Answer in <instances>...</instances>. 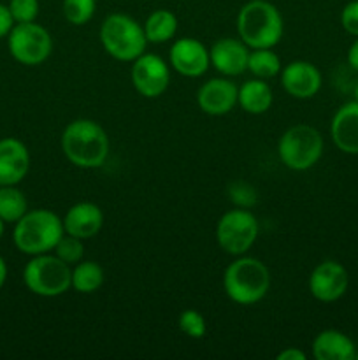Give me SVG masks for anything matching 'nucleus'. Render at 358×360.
Masks as SVG:
<instances>
[{
    "instance_id": "nucleus-14",
    "label": "nucleus",
    "mask_w": 358,
    "mask_h": 360,
    "mask_svg": "<svg viewBox=\"0 0 358 360\" xmlns=\"http://www.w3.org/2000/svg\"><path fill=\"white\" fill-rule=\"evenodd\" d=\"M239 86L227 77H213L197 91V104L206 115L223 116L237 105Z\"/></svg>"
},
{
    "instance_id": "nucleus-27",
    "label": "nucleus",
    "mask_w": 358,
    "mask_h": 360,
    "mask_svg": "<svg viewBox=\"0 0 358 360\" xmlns=\"http://www.w3.org/2000/svg\"><path fill=\"white\" fill-rule=\"evenodd\" d=\"M179 329L183 330V334H186L192 340H200V338L206 336L207 333V323L204 319L202 313H199L197 309H185V311L179 315L178 319Z\"/></svg>"
},
{
    "instance_id": "nucleus-32",
    "label": "nucleus",
    "mask_w": 358,
    "mask_h": 360,
    "mask_svg": "<svg viewBox=\"0 0 358 360\" xmlns=\"http://www.w3.org/2000/svg\"><path fill=\"white\" fill-rule=\"evenodd\" d=\"M277 360H305V354L298 348H284L277 354Z\"/></svg>"
},
{
    "instance_id": "nucleus-2",
    "label": "nucleus",
    "mask_w": 358,
    "mask_h": 360,
    "mask_svg": "<svg viewBox=\"0 0 358 360\" xmlns=\"http://www.w3.org/2000/svg\"><path fill=\"white\" fill-rule=\"evenodd\" d=\"M284 32L283 16L267 0H249L239 9L237 34L249 49L274 48Z\"/></svg>"
},
{
    "instance_id": "nucleus-11",
    "label": "nucleus",
    "mask_w": 358,
    "mask_h": 360,
    "mask_svg": "<svg viewBox=\"0 0 358 360\" xmlns=\"http://www.w3.org/2000/svg\"><path fill=\"white\" fill-rule=\"evenodd\" d=\"M350 274L337 260H323L309 276V292L319 302H336L346 294Z\"/></svg>"
},
{
    "instance_id": "nucleus-23",
    "label": "nucleus",
    "mask_w": 358,
    "mask_h": 360,
    "mask_svg": "<svg viewBox=\"0 0 358 360\" xmlns=\"http://www.w3.org/2000/svg\"><path fill=\"white\" fill-rule=\"evenodd\" d=\"M27 211V197L16 185L0 186V218L6 224H16Z\"/></svg>"
},
{
    "instance_id": "nucleus-37",
    "label": "nucleus",
    "mask_w": 358,
    "mask_h": 360,
    "mask_svg": "<svg viewBox=\"0 0 358 360\" xmlns=\"http://www.w3.org/2000/svg\"><path fill=\"white\" fill-rule=\"evenodd\" d=\"M357 360H358V350H357Z\"/></svg>"
},
{
    "instance_id": "nucleus-20",
    "label": "nucleus",
    "mask_w": 358,
    "mask_h": 360,
    "mask_svg": "<svg viewBox=\"0 0 358 360\" xmlns=\"http://www.w3.org/2000/svg\"><path fill=\"white\" fill-rule=\"evenodd\" d=\"M272 90L265 79H249L239 86L237 105L249 115H262L272 105Z\"/></svg>"
},
{
    "instance_id": "nucleus-9",
    "label": "nucleus",
    "mask_w": 358,
    "mask_h": 360,
    "mask_svg": "<svg viewBox=\"0 0 358 360\" xmlns=\"http://www.w3.org/2000/svg\"><path fill=\"white\" fill-rule=\"evenodd\" d=\"M7 48L11 56L21 65H41L51 55L53 39L49 32L35 21L14 23L7 35Z\"/></svg>"
},
{
    "instance_id": "nucleus-25",
    "label": "nucleus",
    "mask_w": 358,
    "mask_h": 360,
    "mask_svg": "<svg viewBox=\"0 0 358 360\" xmlns=\"http://www.w3.org/2000/svg\"><path fill=\"white\" fill-rule=\"evenodd\" d=\"M63 16L70 25H86L93 18L97 0H63Z\"/></svg>"
},
{
    "instance_id": "nucleus-5",
    "label": "nucleus",
    "mask_w": 358,
    "mask_h": 360,
    "mask_svg": "<svg viewBox=\"0 0 358 360\" xmlns=\"http://www.w3.org/2000/svg\"><path fill=\"white\" fill-rule=\"evenodd\" d=\"M100 42L105 53L119 62H133L150 44L142 25L123 13H112L102 21Z\"/></svg>"
},
{
    "instance_id": "nucleus-19",
    "label": "nucleus",
    "mask_w": 358,
    "mask_h": 360,
    "mask_svg": "<svg viewBox=\"0 0 358 360\" xmlns=\"http://www.w3.org/2000/svg\"><path fill=\"white\" fill-rule=\"evenodd\" d=\"M312 357L316 360H354L357 347L353 340L337 329H325L312 341Z\"/></svg>"
},
{
    "instance_id": "nucleus-22",
    "label": "nucleus",
    "mask_w": 358,
    "mask_h": 360,
    "mask_svg": "<svg viewBox=\"0 0 358 360\" xmlns=\"http://www.w3.org/2000/svg\"><path fill=\"white\" fill-rule=\"evenodd\" d=\"M104 283V269L93 260H81L72 266V288L79 294H93Z\"/></svg>"
},
{
    "instance_id": "nucleus-6",
    "label": "nucleus",
    "mask_w": 358,
    "mask_h": 360,
    "mask_svg": "<svg viewBox=\"0 0 358 360\" xmlns=\"http://www.w3.org/2000/svg\"><path fill=\"white\" fill-rule=\"evenodd\" d=\"M23 283L39 297H58L72 288V267L55 253L34 255L23 269Z\"/></svg>"
},
{
    "instance_id": "nucleus-16",
    "label": "nucleus",
    "mask_w": 358,
    "mask_h": 360,
    "mask_svg": "<svg viewBox=\"0 0 358 360\" xmlns=\"http://www.w3.org/2000/svg\"><path fill=\"white\" fill-rule=\"evenodd\" d=\"M30 171V151L16 137L0 139V186L18 185Z\"/></svg>"
},
{
    "instance_id": "nucleus-3",
    "label": "nucleus",
    "mask_w": 358,
    "mask_h": 360,
    "mask_svg": "<svg viewBox=\"0 0 358 360\" xmlns=\"http://www.w3.org/2000/svg\"><path fill=\"white\" fill-rule=\"evenodd\" d=\"M63 234V220L58 214L49 210H32L14 224L13 241L21 253L34 257L51 253Z\"/></svg>"
},
{
    "instance_id": "nucleus-12",
    "label": "nucleus",
    "mask_w": 358,
    "mask_h": 360,
    "mask_svg": "<svg viewBox=\"0 0 358 360\" xmlns=\"http://www.w3.org/2000/svg\"><path fill=\"white\" fill-rule=\"evenodd\" d=\"M168 65L185 77H200L211 67L209 49L199 39L181 37L171 46Z\"/></svg>"
},
{
    "instance_id": "nucleus-18",
    "label": "nucleus",
    "mask_w": 358,
    "mask_h": 360,
    "mask_svg": "<svg viewBox=\"0 0 358 360\" xmlns=\"http://www.w3.org/2000/svg\"><path fill=\"white\" fill-rule=\"evenodd\" d=\"M330 136L337 150L347 155H358V102L340 105L330 123Z\"/></svg>"
},
{
    "instance_id": "nucleus-1",
    "label": "nucleus",
    "mask_w": 358,
    "mask_h": 360,
    "mask_svg": "<svg viewBox=\"0 0 358 360\" xmlns=\"http://www.w3.org/2000/svg\"><path fill=\"white\" fill-rule=\"evenodd\" d=\"M62 151L70 164L81 169H97L104 165L109 155V137L97 122L79 118L63 129Z\"/></svg>"
},
{
    "instance_id": "nucleus-15",
    "label": "nucleus",
    "mask_w": 358,
    "mask_h": 360,
    "mask_svg": "<svg viewBox=\"0 0 358 360\" xmlns=\"http://www.w3.org/2000/svg\"><path fill=\"white\" fill-rule=\"evenodd\" d=\"M211 65L225 77L241 76L248 70L249 48L235 37H221L209 48Z\"/></svg>"
},
{
    "instance_id": "nucleus-31",
    "label": "nucleus",
    "mask_w": 358,
    "mask_h": 360,
    "mask_svg": "<svg viewBox=\"0 0 358 360\" xmlns=\"http://www.w3.org/2000/svg\"><path fill=\"white\" fill-rule=\"evenodd\" d=\"M13 27H14V20L13 16H11L9 7L0 4V39L7 37L9 32L13 30Z\"/></svg>"
},
{
    "instance_id": "nucleus-21",
    "label": "nucleus",
    "mask_w": 358,
    "mask_h": 360,
    "mask_svg": "<svg viewBox=\"0 0 358 360\" xmlns=\"http://www.w3.org/2000/svg\"><path fill=\"white\" fill-rule=\"evenodd\" d=\"M178 16L168 9L153 11L142 25L147 42L151 44H164V42L172 41L178 34Z\"/></svg>"
},
{
    "instance_id": "nucleus-10",
    "label": "nucleus",
    "mask_w": 358,
    "mask_h": 360,
    "mask_svg": "<svg viewBox=\"0 0 358 360\" xmlns=\"http://www.w3.org/2000/svg\"><path fill=\"white\" fill-rule=\"evenodd\" d=\"M130 79L137 94L146 98H157L164 95L171 84V67L161 56L142 53L132 62Z\"/></svg>"
},
{
    "instance_id": "nucleus-28",
    "label": "nucleus",
    "mask_w": 358,
    "mask_h": 360,
    "mask_svg": "<svg viewBox=\"0 0 358 360\" xmlns=\"http://www.w3.org/2000/svg\"><path fill=\"white\" fill-rule=\"evenodd\" d=\"M7 7L14 23H30L39 16V0H9Z\"/></svg>"
},
{
    "instance_id": "nucleus-36",
    "label": "nucleus",
    "mask_w": 358,
    "mask_h": 360,
    "mask_svg": "<svg viewBox=\"0 0 358 360\" xmlns=\"http://www.w3.org/2000/svg\"><path fill=\"white\" fill-rule=\"evenodd\" d=\"M353 101L358 102V83L354 84V90H353Z\"/></svg>"
},
{
    "instance_id": "nucleus-13",
    "label": "nucleus",
    "mask_w": 358,
    "mask_h": 360,
    "mask_svg": "<svg viewBox=\"0 0 358 360\" xmlns=\"http://www.w3.org/2000/svg\"><path fill=\"white\" fill-rule=\"evenodd\" d=\"M281 84L284 91L295 98H312L319 91L323 83L318 67L305 60H295L281 69Z\"/></svg>"
},
{
    "instance_id": "nucleus-8",
    "label": "nucleus",
    "mask_w": 358,
    "mask_h": 360,
    "mask_svg": "<svg viewBox=\"0 0 358 360\" xmlns=\"http://www.w3.org/2000/svg\"><path fill=\"white\" fill-rule=\"evenodd\" d=\"M258 238V221L246 207L227 211L218 220L216 241L228 255H246Z\"/></svg>"
},
{
    "instance_id": "nucleus-17",
    "label": "nucleus",
    "mask_w": 358,
    "mask_h": 360,
    "mask_svg": "<svg viewBox=\"0 0 358 360\" xmlns=\"http://www.w3.org/2000/svg\"><path fill=\"white\" fill-rule=\"evenodd\" d=\"M63 220V231L65 234L79 238L83 241L95 238L104 225V213L95 202H76L69 207Z\"/></svg>"
},
{
    "instance_id": "nucleus-30",
    "label": "nucleus",
    "mask_w": 358,
    "mask_h": 360,
    "mask_svg": "<svg viewBox=\"0 0 358 360\" xmlns=\"http://www.w3.org/2000/svg\"><path fill=\"white\" fill-rule=\"evenodd\" d=\"M340 25L353 37H358V0H351L340 11Z\"/></svg>"
},
{
    "instance_id": "nucleus-33",
    "label": "nucleus",
    "mask_w": 358,
    "mask_h": 360,
    "mask_svg": "<svg viewBox=\"0 0 358 360\" xmlns=\"http://www.w3.org/2000/svg\"><path fill=\"white\" fill-rule=\"evenodd\" d=\"M347 65L358 72V37L357 41L350 46V49H347Z\"/></svg>"
},
{
    "instance_id": "nucleus-35",
    "label": "nucleus",
    "mask_w": 358,
    "mask_h": 360,
    "mask_svg": "<svg viewBox=\"0 0 358 360\" xmlns=\"http://www.w3.org/2000/svg\"><path fill=\"white\" fill-rule=\"evenodd\" d=\"M4 229H6V221L0 218V239H2V236H4Z\"/></svg>"
},
{
    "instance_id": "nucleus-29",
    "label": "nucleus",
    "mask_w": 358,
    "mask_h": 360,
    "mask_svg": "<svg viewBox=\"0 0 358 360\" xmlns=\"http://www.w3.org/2000/svg\"><path fill=\"white\" fill-rule=\"evenodd\" d=\"M230 199L232 202L237 204V207H246V210H249V207L255 204L256 193L255 190L249 185H246V183H235L230 188Z\"/></svg>"
},
{
    "instance_id": "nucleus-26",
    "label": "nucleus",
    "mask_w": 358,
    "mask_h": 360,
    "mask_svg": "<svg viewBox=\"0 0 358 360\" xmlns=\"http://www.w3.org/2000/svg\"><path fill=\"white\" fill-rule=\"evenodd\" d=\"M53 252H55V255L58 257V259H62L65 264L76 266V264L81 262L84 257L83 239L74 238V236L70 234H63L62 238H60V241L56 243Z\"/></svg>"
},
{
    "instance_id": "nucleus-24",
    "label": "nucleus",
    "mask_w": 358,
    "mask_h": 360,
    "mask_svg": "<svg viewBox=\"0 0 358 360\" xmlns=\"http://www.w3.org/2000/svg\"><path fill=\"white\" fill-rule=\"evenodd\" d=\"M281 58L272 48L251 49L248 58V70L258 79H270L281 72Z\"/></svg>"
},
{
    "instance_id": "nucleus-4",
    "label": "nucleus",
    "mask_w": 358,
    "mask_h": 360,
    "mask_svg": "<svg viewBox=\"0 0 358 360\" xmlns=\"http://www.w3.org/2000/svg\"><path fill=\"white\" fill-rule=\"evenodd\" d=\"M223 288L235 304L251 306L262 301L270 288V273L262 260L239 255L225 269Z\"/></svg>"
},
{
    "instance_id": "nucleus-34",
    "label": "nucleus",
    "mask_w": 358,
    "mask_h": 360,
    "mask_svg": "<svg viewBox=\"0 0 358 360\" xmlns=\"http://www.w3.org/2000/svg\"><path fill=\"white\" fill-rule=\"evenodd\" d=\"M6 280H7V264L6 260H4V257H0V290H2V287L6 285Z\"/></svg>"
},
{
    "instance_id": "nucleus-7",
    "label": "nucleus",
    "mask_w": 358,
    "mask_h": 360,
    "mask_svg": "<svg viewBox=\"0 0 358 360\" xmlns=\"http://www.w3.org/2000/svg\"><path fill=\"white\" fill-rule=\"evenodd\" d=\"M323 137L314 127L298 125L284 130L277 143V155L284 167L291 171H307L314 167L323 155Z\"/></svg>"
}]
</instances>
